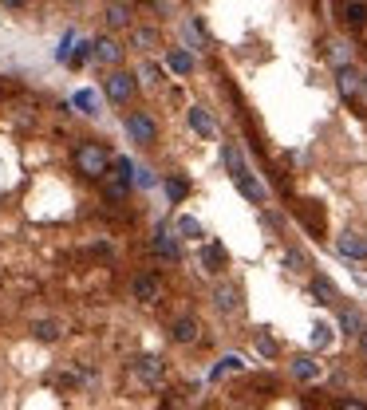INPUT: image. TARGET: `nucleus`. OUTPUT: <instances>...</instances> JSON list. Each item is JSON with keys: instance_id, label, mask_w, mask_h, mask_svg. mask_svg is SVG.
<instances>
[{"instance_id": "1", "label": "nucleus", "mask_w": 367, "mask_h": 410, "mask_svg": "<svg viewBox=\"0 0 367 410\" xmlns=\"http://www.w3.org/2000/svg\"><path fill=\"white\" fill-rule=\"evenodd\" d=\"M111 166H115V158L103 142H80V146H75V170H80L83 178H107Z\"/></svg>"}, {"instance_id": "2", "label": "nucleus", "mask_w": 367, "mask_h": 410, "mask_svg": "<svg viewBox=\"0 0 367 410\" xmlns=\"http://www.w3.org/2000/svg\"><path fill=\"white\" fill-rule=\"evenodd\" d=\"M127 134L139 146H154L158 142V123H154V114L150 110H130L127 114Z\"/></svg>"}, {"instance_id": "3", "label": "nucleus", "mask_w": 367, "mask_h": 410, "mask_svg": "<svg viewBox=\"0 0 367 410\" xmlns=\"http://www.w3.org/2000/svg\"><path fill=\"white\" fill-rule=\"evenodd\" d=\"M292 213L300 217V225H304L312 237H324V233H328V217H324V205H320V202H308V197H300V202H292Z\"/></svg>"}, {"instance_id": "4", "label": "nucleus", "mask_w": 367, "mask_h": 410, "mask_svg": "<svg viewBox=\"0 0 367 410\" xmlns=\"http://www.w3.org/2000/svg\"><path fill=\"white\" fill-rule=\"evenodd\" d=\"M130 375L139 378L143 387H158L162 375H166V359L162 355H139V359L130 363Z\"/></svg>"}, {"instance_id": "5", "label": "nucleus", "mask_w": 367, "mask_h": 410, "mask_svg": "<svg viewBox=\"0 0 367 410\" xmlns=\"http://www.w3.org/2000/svg\"><path fill=\"white\" fill-rule=\"evenodd\" d=\"M103 87H107V99L119 103V107H127L130 99H134V75H130V71H111Z\"/></svg>"}, {"instance_id": "6", "label": "nucleus", "mask_w": 367, "mask_h": 410, "mask_svg": "<svg viewBox=\"0 0 367 410\" xmlns=\"http://www.w3.org/2000/svg\"><path fill=\"white\" fill-rule=\"evenodd\" d=\"M340 24L348 32L367 28V0H340Z\"/></svg>"}, {"instance_id": "7", "label": "nucleus", "mask_w": 367, "mask_h": 410, "mask_svg": "<svg viewBox=\"0 0 367 410\" xmlns=\"http://www.w3.org/2000/svg\"><path fill=\"white\" fill-rule=\"evenodd\" d=\"M233 186L241 189V197H245V202H253V205H265V202H269V189L261 186V182H257L249 170L233 173Z\"/></svg>"}, {"instance_id": "8", "label": "nucleus", "mask_w": 367, "mask_h": 410, "mask_svg": "<svg viewBox=\"0 0 367 410\" xmlns=\"http://www.w3.org/2000/svg\"><path fill=\"white\" fill-rule=\"evenodd\" d=\"M335 87H340L344 99H355V95L364 91V75H359L355 67H348V63H340V71H335Z\"/></svg>"}, {"instance_id": "9", "label": "nucleus", "mask_w": 367, "mask_h": 410, "mask_svg": "<svg viewBox=\"0 0 367 410\" xmlns=\"http://www.w3.org/2000/svg\"><path fill=\"white\" fill-rule=\"evenodd\" d=\"M130 292H134L139 304H154V300L162 296V280H158V276H150V272H146V276H134Z\"/></svg>"}, {"instance_id": "10", "label": "nucleus", "mask_w": 367, "mask_h": 410, "mask_svg": "<svg viewBox=\"0 0 367 410\" xmlns=\"http://www.w3.org/2000/svg\"><path fill=\"white\" fill-rule=\"evenodd\" d=\"M335 249H340V256H351V261H364L367 256V241L359 233H344L340 241H335Z\"/></svg>"}, {"instance_id": "11", "label": "nucleus", "mask_w": 367, "mask_h": 410, "mask_svg": "<svg viewBox=\"0 0 367 410\" xmlns=\"http://www.w3.org/2000/svg\"><path fill=\"white\" fill-rule=\"evenodd\" d=\"M213 304H217L222 312H241V292L233 284H217V288H213Z\"/></svg>"}, {"instance_id": "12", "label": "nucleus", "mask_w": 367, "mask_h": 410, "mask_svg": "<svg viewBox=\"0 0 367 410\" xmlns=\"http://www.w3.org/2000/svg\"><path fill=\"white\" fill-rule=\"evenodd\" d=\"M95 60L99 63H119V60H123V47H119L115 36H99V40H95Z\"/></svg>"}, {"instance_id": "13", "label": "nucleus", "mask_w": 367, "mask_h": 410, "mask_svg": "<svg viewBox=\"0 0 367 410\" xmlns=\"http://www.w3.org/2000/svg\"><path fill=\"white\" fill-rule=\"evenodd\" d=\"M154 249H158L162 261H178V256H182V249H178V237L170 233V229H158V233H154Z\"/></svg>"}, {"instance_id": "14", "label": "nucleus", "mask_w": 367, "mask_h": 410, "mask_svg": "<svg viewBox=\"0 0 367 410\" xmlns=\"http://www.w3.org/2000/svg\"><path fill=\"white\" fill-rule=\"evenodd\" d=\"M292 375L300 378V383H312V378H320V363L312 355H296L292 359Z\"/></svg>"}, {"instance_id": "15", "label": "nucleus", "mask_w": 367, "mask_h": 410, "mask_svg": "<svg viewBox=\"0 0 367 410\" xmlns=\"http://www.w3.org/2000/svg\"><path fill=\"white\" fill-rule=\"evenodd\" d=\"M32 335L40 343H56L60 335H64V324H56V319H36L32 324Z\"/></svg>"}, {"instance_id": "16", "label": "nucleus", "mask_w": 367, "mask_h": 410, "mask_svg": "<svg viewBox=\"0 0 367 410\" xmlns=\"http://www.w3.org/2000/svg\"><path fill=\"white\" fill-rule=\"evenodd\" d=\"M170 335H174V343H193V339H198V319H193V315H182L174 328H170Z\"/></svg>"}, {"instance_id": "17", "label": "nucleus", "mask_w": 367, "mask_h": 410, "mask_svg": "<svg viewBox=\"0 0 367 410\" xmlns=\"http://www.w3.org/2000/svg\"><path fill=\"white\" fill-rule=\"evenodd\" d=\"M225 261H229V256H225L222 245H206V249H202V265H206V272H213V276L225 268Z\"/></svg>"}, {"instance_id": "18", "label": "nucleus", "mask_w": 367, "mask_h": 410, "mask_svg": "<svg viewBox=\"0 0 367 410\" xmlns=\"http://www.w3.org/2000/svg\"><path fill=\"white\" fill-rule=\"evenodd\" d=\"M186 114H190V126L202 134V138H213V119H209L206 110H202V107H190Z\"/></svg>"}, {"instance_id": "19", "label": "nucleus", "mask_w": 367, "mask_h": 410, "mask_svg": "<svg viewBox=\"0 0 367 410\" xmlns=\"http://www.w3.org/2000/svg\"><path fill=\"white\" fill-rule=\"evenodd\" d=\"M312 296H320V304H335L340 292H335V284L328 276H312Z\"/></svg>"}, {"instance_id": "20", "label": "nucleus", "mask_w": 367, "mask_h": 410, "mask_svg": "<svg viewBox=\"0 0 367 410\" xmlns=\"http://www.w3.org/2000/svg\"><path fill=\"white\" fill-rule=\"evenodd\" d=\"M130 44L139 47V51H154V47H158V32L154 28H134L130 32Z\"/></svg>"}, {"instance_id": "21", "label": "nucleus", "mask_w": 367, "mask_h": 410, "mask_svg": "<svg viewBox=\"0 0 367 410\" xmlns=\"http://www.w3.org/2000/svg\"><path fill=\"white\" fill-rule=\"evenodd\" d=\"M166 63L174 67L178 75H190V71H193V56H190V51H182V47H170V56H166Z\"/></svg>"}, {"instance_id": "22", "label": "nucleus", "mask_w": 367, "mask_h": 410, "mask_svg": "<svg viewBox=\"0 0 367 410\" xmlns=\"http://www.w3.org/2000/svg\"><path fill=\"white\" fill-rule=\"evenodd\" d=\"M107 24H111V28H127V24H130V8L115 0L111 8H107Z\"/></svg>"}, {"instance_id": "23", "label": "nucleus", "mask_w": 367, "mask_h": 410, "mask_svg": "<svg viewBox=\"0 0 367 410\" xmlns=\"http://www.w3.org/2000/svg\"><path fill=\"white\" fill-rule=\"evenodd\" d=\"M340 328L348 331V335H359V331H364V319H359V312H355V308H344V312H340Z\"/></svg>"}, {"instance_id": "24", "label": "nucleus", "mask_w": 367, "mask_h": 410, "mask_svg": "<svg viewBox=\"0 0 367 410\" xmlns=\"http://www.w3.org/2000/svg\"><path fill=\"white\" fill-rule=\"evenodd\" d=\"M166 193H170V202H182V197L190 193V186H186V178H178V173H170V178H166Z\"/></svg>"}, {"instance_id": "25", "label": "nucleus", "mask_w": 367, "mask_h": 410, "mask_svg": "<svg viewBox=\"0 0 367 410\" xmlns=\"http://www.w3.org/2000/svg\"><path fill=\"white\" fill-rule=\"evenodd\" d=\"M222 158H225V166H229V173L249 170V166H245V158H241V150H237V146H225V150H222Z\"/></svg>"}, {"instance_id": "26", "label": "nucleus", "mask_w": 367, "mask_h": 410, "mask_svg": "<svg viewBox=\"0 0 367 410\" xmlns=\"http://www.w3.org/2000/svg\"><path fill=\"white\" fill-rule=\"evenodd\" d=\"M178 233L190 237V241H202V225H198L193 217H178Z\"/></svg>"}, {"instance_id": "27", "label": "nucleus", "mask_w": 367, "mask_h": 410, "mask_svg": "<svg viewBox=\"0 0 367 410\" xmlns=\"http://www.w3.org/2000/svg\"><path fill=\"white\" fill-rule=\"evenodd\" d=\"M75 107L87 110V114H95V110H99V95L95 91H80V95H75Z\"/></svg>"}, {"instance_id": "28", "label": "nucleus", "mask_w": 367, "mask_h": 410, "mask_svg": "<svg viewBox=\"0 0 367 410\" xmlns=\"http://www.w3.org/2000/svg\"><path fill=\"white\" fill-rule=\"evenodd\" d=\"M111 170H115V178H119V182H127V186L134 182V166H130L127 158H115V166H111Z\"/></svg>"}, {"instance_id": "29", "label": "nucleus", "mask_w": 367, "mask_h": 410, "mask_svg": "<svg viewBox=\"0 0 367 410\" xmlns=\"http://www.w3.org/2000/svg\"><path fill=\"white\" fill-rule=\"evenodd\" d=\"M285 265L292 268V272H304V268H308V256H304L300 249H288L285 252Z\"/></svg>"}, {"instance_id": "30", "label": "nucleus", "mask_w": 367, "mask_h": 410, "mask_svg": "<svg viewBox=\"0 0 367 410\" xmlns=\"http://www.w3.org/2000/svg\"><path fill=\"white\" fill-rule=\"evenodd\" d=\"M257 351H261V355H276V339H272L269 331H257Z\"/></svg>"}, {"instance_id": "31", "label": "nucleus", "mask_w": 367, "mask_h": 410, "mask_svg": "<svg viewBox=\"0 0 367 410\" xmlns=\"http://www.w3.org/2000/svg\"><path fill=\"white\" fill-rule=\"evenodd\" d=\"M332 343V328H328V324H316V328H312V347H328Z\"/></svg>"}, {"instance_id": "32", "label": "nucleus", "mask_w": 367, "mask_h": 410, "mask_svg": "<svg viewBox=\"0 0 367 410\" xmlns=\"http://www.w3.org/2000/svg\"><path fill=\"white\" fill-rule=\"evenodd\" d=\"M127 193H130V186L127 182H119V178L107 186V197H111V202H127Z\"/></svg>"}, {"instance_id": "33", "label": "nucleus", "mask_w": 367, "mask_h": 410, "mask_svg": "<svg viewBox=\"0 0 367 410\" xmlns=\"http://www.w3.org/2000/svg\"><path fill=\"white\" fill-rule=\"evenodd\" d=\"M225 371H241V359H237V355H225V359L213 367V378H222Z\"/></svg>"}, {"instance_id": "34", "label": "nucleus", "mask_w": 367, "mask_h": 410, "mask_svg": "<svg viewBox=\"0 0 367 410\" xmlns=\"http://www.w3.org/2000/svg\"><path fill=\"white\" fill-rule=\"evenodd\" d=\"M143 79H146V83H162V67H154V63H143Z\"/></svg>"}, {"instance_id": "35", "label": "nucleus", "mask_w": 367, "mask_h": 410, "mask_svg": "<svg viewBox=\"0 0 367 410\" xmlns=\"http://www.w3.org/2000/svg\"><path fill=\"white\" fill-rule=\"evenodd\" d=\"M335 410H367V407L359 402V398H340V402H335Z\"/></svg>"}, {"instance_id": "36", "label": "nucleus", "mask_w": 367, "mask_h": 410, "mask_svg": "<svg viewBox=\"0 0 367 410\" xmlns=\"http://www.w3.org/2000/svg\"><path fill=\"white\" fill-rule=\"evenodd\" d=\"M0 4H4V8H12V12H20V8H24L28 0H0Z\"/></svg>"}, {"instance_id": "37", "label": "nucleus", "mask_w": 367, "mask_h": 410, "mask_svg": "<svg viewBox=\"0 0 367 410\" xmlns=\"http://www.w3.org/2000/svg\"><path fill=\"white\" fill-rule=\"evenodd\" d=\"M359 347H364V355H367V328L359 331Z\"/></svg>"}, {"instance_id": "38", "label": "nucleus", "mask_w": 367, "mask_h": 410, "mask_svg": "<svg viewBox=\"0 0 367 410\" xmlns=\"http://www.w3.org/2000/svg\"><path fill=\"white\" fill-rule=\"evenodd\" d=\"M364 91H367V75H364Z\"/></svg>"}]
</instances>
